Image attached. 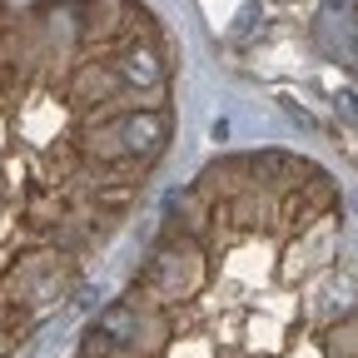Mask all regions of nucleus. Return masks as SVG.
Wrapping results in <instances>:
<instances>
[{
  "instance_id": "nucleus-2",
  "label": "nucleus",
  "mask_w": 358,
  "mask_h": 358,
  "mask_svg": "<svg viewBox=\"0 0 358 358\" xmlns=\"http://www.w3.org/2000/svg\"><path fill=\"white\" fill-rule=\"evenodd\" d=\"M95 334H105V338H110L115 348H120V343H129V338H134V313H129L124 303L105 308L100 319H95Z\"/></svg>"
},
{
  "instance_id": "nucleus-1",
  "label": "nucleus",
  "mask_w": 358,
  "mask_h": 358,
  "mask_svg": "<svg viewBox=\"0 0 358 358\" xmlns=\"http://www.w3.org/2000/svg\"><path fill=\"white\" fill-rule=\"evenodd\" d=\"M164 140V120L159 115H134L124 120V150H155Z\"/></svg>"
},
{
  "instance_id": "nucleus-3",
  "label": "nucleus",
  "mask_w": 358,
  "mask_h": 358,
  "mask_svg": "<svg viewBox=\"0 0 358 358\" xmlns=\"http://www.w3.org/2000/svg\"><path fill=\"white\" fill-rule=\"evenodd\" d=\"M120 75L129 80V85H159V60L150 55V50H129L124 60H120Z\"/></svg>"
},
{
  "instance_id": "nucleus-4",
  "label": "nucleus",
  "mask_w": 358,
  "mask_h": 358,
  "mask_svg": "<svg viewBox=\"0 0 358 358\" xmlns=\"http://www.w3.org/2000/svg\"><path fill=\"white\" fill-rule=\"evenodd\" d=\"M338 105H343V115H348V120H358V95H353V90H343Z\"/></svg>"
}]
</instances>
